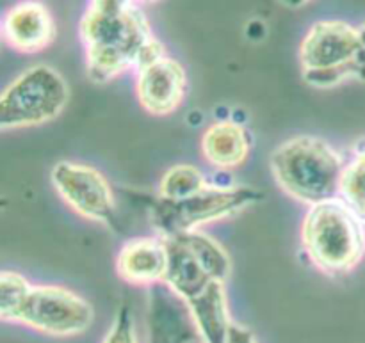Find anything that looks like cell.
Returning <instances> with one entry per match:
<instances>
[{
  "label": "cell",
  "instance_id": "obj_1",
  "mask_svg": "<svg viewBox=\"0 0 365 343\" xmlns=\"http://www.w3.org/2000/svg\"><path fill=\"white\" fill-rule=\"evenodd\" d=\"M86 48V73L95 84H106L128 70H139L166 56L135 2L123 7L89 6L81 20Z\"/></svg>",
  "mask_w": 365,
  "mask_h": 343
},
{
  "label": "cell",
  "instance_id": "obj_2",
  "mask_svg": "<svg viewBox=\"0 0 365 343\" xmlns=\"http://www.w3.org/2000/svg\"><path fill=\"white\" fill-rule=\"evenodd\" d=\"M269 167L278 187L296 201L312 206L341 198L344 159L323 139H287L271 153Z\"/></svg>",
  "mask_w": 365,
  "mask_h": 343
},
{
  "label": "cell",
  "instance_id": "obj_3",
  "mask_svg": "<svg viewBox=\"0 0 365 343\" xmlns=\"http://www.w3.org/2000/svg\"><path fill=\"white\" fill-rule=\"evenodd\" d=\"M299 235L309 262L324 274L349 273L365 255L362 217L342 198L310 206Z\"/></svg>",
  "mask_w": 365,
  "mask_h": 343
},
{
  "label": "cell",
  "instance_id": "obj_4",
  "mask_svg": "<svg viewBox=\"0 0 365 343\" xmlns=\"http://www.w3.org/2000/svg\"><path fill=\"white\" fill-rule=\"evenodd\" d=\"M262 199V192L248 185L209 184L198 194L178 201H170L159 196L152 198L146 206V213L155 235L171 238L237 216Z\"/></svg>",
  "mask_w": 365,
  "mask_h": 343
},
{
  "label": "cell",
  "instance_id": "obj_5",
  "mask_svg": "<svg viewBox=\"0 0 365 343\" xmlns=\"http://www.w3.org/2000/svg\"><path fill=\"white\" fill-rule=\"evenodd\" d=\"M362 52L359 28L346 21H316L299 45L303 78L310 85L328 88L349 77H356Z\"/></svg>",
  "mask_w": 365,
  "mask_h": 343
},
{
  "label": "cell",
  "instance_id": "obj_6",
  "mask_svg": "<svg viewBox=\"0 0 365 343\" xmlns=\"http://www.w3.org/2000/svg\"><path fill=\"white\" fill-rule=\"evenodd\" d=\"M68 100L70 88L59 71L45 64L31 68L0 95V130L48 123Z\"/></svg>",
  "mask_w": 365,
  "mask_h": 343
},
{
  "label": "cell",
  "instance_id": "obj_7",
  "mask_svg": "<svg viewBox=\"0 0 365 343\" xmlns=\"http://www.w3.org/2000/svg\"><path fill=\"white\" fill-rule=\"evenodd\" d=\"M95 310L77 292L59 285H31L14 322L50 337H78L91 327Z\"/></svg>",
  "mask_w": 365,
  "mask_h": 343
},
{
  "label": "cell",
  "instance_id": "obj_8",
  "mask_svg": "<svg viewBox=\"0 0 365 343\" xmlns=\"http://www.w3.org/2000/svg\"><path fill=\"white\" fill-rule=\"evenodd\" d=\"M52 185L64 203L84 219L116 228V196L109 180L88 164L61 160L53 166Z\"/></svg>",
  "mask_w": 365,
  "mask_h": 343
},
{
  "label": "cell",
  "instance_id": "obj_9",
  "mask_svg": "<svg viewBox=\"0 0 365 343\" xmlns=\"http://www.w3.org/2000/svg\"><path fill=\"white\" fill-rule=\"evenodd\" d=\"M187 75L184 66L170 56L159 57L138 70L135 95L143 109L153 116L173 114L184 103Z\"/></svg>",
  "mask_w": 365,
  "mask_h": 343
},
{
  "label": "cell",
  "instance_id": "obj_10",
  "mask_svg": "<svg viewBox=\"0 0 365 343\" xmlns=\"http://www.w3.org/2000/svg\"><path fill=\"white\" fill-rule=\"evenodd\" d=\"M148 340L157 343H207L196 327L187 305L164 283L148 292Z\"/></svg>",
  "mask_w": 365,
  "mask_h": 343
},
{
  "label": "cell",
  "instance_id": "obj_11",
  "mask_svg": "<svg viewBox=\"0 0 365 343\" xmlns=\"http://www.w3.org/2000/svg\"><path fill=\"white\" fill-rule=\"evenodd\" d=\"M2 36L18 52H41L56 39V21L45 4L24 0L6 13Z\"/></svg>",
  "mask_w": 365,
  "mask_h": 343
},
{
  "label": "cell",
  "instance_id": "obj_12",
  "mask_svg": "<svg viewBox=\"0 0 365 343\" xmlns=\"http://www.w3.org/2000/svg\"><path fill=\"white\" fill-rule=\"evenodd\" d=\"M166 238L135 237L121 246L116 256V273L123 281L138 287H153L166 280L168 273Z\"/></svg>",
  "mask_w": 365,
  "mask_h": 343
},
{
  "label": "cell",
  "instance_id": "obj_13",
  "mask_svg": "<svg viewBox=\"0 0 365 343\" xmlns=\"http://www.w3.org/2000/svg\"><path fill=\"white\" fill-rule=\"evenodd\" d=\"M252 135L246 130L245 125L232 120H221L210 125L202 135V148L203 157L210 166L216 169L230 171L237 169L252 152Z\"/></svg>",
  "mask_w": 365,
  "mask_h": 343
},
{
  "label": "cell",
  "instance_id": "obj_14",
  "mask_svg": "<svg viewBox=\"0 0 365 343\" xmlns=\"http://www.w3.org/2000/svg\"><path fill=\"white\" fill-rule=\"evenodd\" d=\"M168 242V273L164 285L184 302L198 297L216 280L207 274L202 263L196 260L191 249L180 238H166Z\"/></svg>",
  "mask_w": 365,
  "mask_h": 343
},
{
  "label": "cell",
  "instance_id": "obj_15",
  "mask_svg": "<svg viewBox=\"0 0 365 343\" xmlns=\"http://www.w3.org/2000/svg\"><path fill=\"white\" fill-rule=\"evenodd\" d=\"M185 305L207 343H227L234 320L230 317L225 283L214 281L207 287L205 292Z\"/></svg>",
  "mask_w": 365,
  "mask_h": 343
},
{
  "label": "cell",
  "instance_id": "obj_16",
  "mask_svg": "<svg viewBox=\"0 0 365 343\" xmlns=\"http://www.w3.org/2000/svg\"><path fill=\"white\" fill-rule=\"evenodd\" d=\"M177 238H180L191 249L192 255L196 256V260L202 263V267L212 280L221 281V283L228 280L232 273L230 255H228L227 249L216 238L210 237V235H207L202 230L177 235Z\"/></svg>",
  "mask_w": 365,
  "mask_h": 343
},
{
  "label": "cell",
  "instance_id": "obj_17",
  "mask_svg": "<svg viewBox=\"0 0 365 343\" xmlns=\"http://www.w3.org/2000/svg\"><path fill=\"white\" fill-rule=\"evenodd\" d=\"M209 185L205 174L191 164H177L164 173L159 184V198L178 201L198 194Z\"/></svg>",
  "mask_w": 365,
  "mask_h": 343
},
{
  "label": "cell",
  "instance_id": "obj_18",
  "mask_svg": "<svg viewBox=\"0 0 365 343\" xmlns=\"http://www.w3.org/2000/svg\"><path fill=\"white\" fill-rule=\"evenodd\" d=\"M341 198L359 213H365V152H360L349 164H346L342 176Z\"/></svg>",
  "mask_w": 365,
  "mask_h": 343
},
{
  "label": "cell",
  "instance_id": "obj_19",
  "mask_svg": "<svg viewBox=\"0 0 365 343\" xmlns=\"http://www.w3.org/2000/svg\"><path fill=\"white\" fill-rule=\"evenodd\" d=\"M31 283L21 274L0 270V319L14 320Z\"/></svg>",
  "mask_w": 365,
  "mask_h": 343
},
{
  "label": "cell",
  "instance_id": "obj_20",
  "mask_svg": "<svg viewBox=\"0 0 365 343\" xmlns=\"http://www.w3.org/2000/svg\"><path fill=\"white\" fill-rule=\"evenodd\" d=\"M102 343H139L134 313H132V308L127 302L118 310L116 317H114Z\"/></svg>",
  "mask_w": 365,
  "mask_h": 343
},
{
  "label": "cell",
  "instance_id": "obj_21",
  "mask_svg": "<svg viewBox=\"0 0 365 343\" xmlns=\"http://www.w3.org/2000/svg\"><path fill=\"white\" fill-rule=\"evenodd\" d=\"M227 343H259V340H257V337L253 334L252 329H248V327L242 326V324L234 322L230 334H228Z\"/></svg>",
  "mask_w": 365,
  "mask_h": 343
},
{
  "label": "cell",
  "instance_id": "obj_22",
  "mask_svg": "<svg viewBox=\"0 0 365 343\" xmlns=\"http://www.w3.org/2000/svg\"><path fill=\"white\" fill-rule=\"evenodd\" d=\"M360 31V39H362V52H360L359 57V66H356V77L365 80V25Z\"/></svg>",
  "mask_w": 365,
  "mask_h": 343
},
{
  "label": "cell",
  "instance_id": "obj_23",
  "mask_svg": "<svg viewBox=\"0 0 365 343\" xmlns=\"http://www.w3.org/2000/svg\"><path fill=\"white\" fill-rule=\"evenodd\" d=\"M284 4H287V6L291 7H299V6H305L307 2H310V0H282Z\"/></svg>",
  "mask_w": 365,
  "mask_h": 343
},
{
  "label": "cell",
  "instance_id": "obj_24",
  "mask_svg": "<svg viewBox=\"0 0 365 343\" xmlns=\"http://www.w3.org/2000/svg\"><path fill=\"white\" fill-rule=\"evenodd\" d=\"M6 206H7V199L6 198H0V210L6 209Z\"/></svg>",
  "mask_w": 365,
  "mask_h": 343
},
{
  "label": "cell",
  "instance_id": "obj_25",
  "mask_svg": "<svg viewBox=\"0 0 365 343\" xmlns=\"http://www.w3.org/2000/svg\"><path fill=\"white\" fill-rule=\"evenodd\" d=\"M135 2H157V0H135Z\"/></svg>",
  "mask_w": 365,
  "mask_h": 343
},
{
  "label": "cell",
  "instance_id": "obj_26",
  "mask_svg": "<svg viewBox=\"0 0 365 343\" xmlns=\"http://www.w3.org/2000/svg\"><path fill=\"white\" fill-rule=\"evenodd\" d=\"M362 223H364V228H365V213L362 216Z\"/></svg>",
  "mask_w": 365,
  "mask_h": 343
},
{
  "label": "cell",
  "instance_id": "obj_27",
  "mask_svg": "<svg viewBox=\"0 0 365 343\" xmlns=\"http://www.w3.org/2000/svg\"><path fill=\"white\" fill-rule=\"evenodd\" d=\"M0 34H2V28H0Z\"/></svg>",
  "mask_w": 365,
  "mask_h": 343
}]
</instances>
